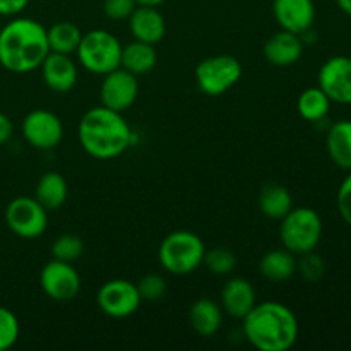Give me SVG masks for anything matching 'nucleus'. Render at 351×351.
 <instances>
[{"label": "nucleus", "mask_w": 351, "mask_h": 351, "mask_svg": "<svg viewBox=\"0 0 351 351\" xmlns=\"http://www.w3.org/2000/svg\"><path fill=\"white\" fill-rule=\"evenodd\" d=\"M47 40L50 51L71 55L77 51L79 43L82 40V31L79 29L77 24L60 21V23H55L53 26L48 27Z\"/></svg>", "instance_id": "obj_25"}, {"label": "nucleus", "mask_w": 351, "mask_h": 351, "mask_svg": "<svg viewBox=\"0 0 351 351\" xmlns=\"http://www.w3.org/2000/svg\"><path fill=\"white\" fill-rule=\"evenodd\" d=\"M242 321L247 341L259 351H288L300 332L297 315L280 302L256 304Z\"/></svg>", "instance_id": "obj_2"}, {"label": "nucleus", "mask_w": 351, "mask_h": 351, "mask_svg": "<svg viewBox=\"0 0 351 351\" xmlns=\"http://www.w3.org/2000/svg\"><path fill=\"white\" fill-rule=\"evenodd\" d=\"M336 3L341 9V12H345L346 16L351 17V0H336Z\"/></svg>", "instance_id": "obj_36"}, {"label": "nucleus", "mask_w": 351, "mask_h": 351, "mask_svg": "<svg viewBox=\"0 0 351 351\" xmlns=\"http://www.w3.org/2000/svg\"><path fill=\"white\" fill-rule=\"evenodd\" d=\"M223 322V311L211 298H199L189 311V324L202 338L215 336Z\"/></svg>", "instance_id": "obj_19"}, {"label": "nucleus", "mask_w": 351, "mask_h": 351, "mask_svg": "<svg viewBox=\"0 0 351 351\" xmlns=\"http://www.w3.org/2000/svg\"><path fill=\"white\" fill-rule=\"evenodd\" d=\"M137 95H139L137 75L130 74L125 69L119 67L103 75L101 86H99V99L106 108L120 113L125 112L136 103Z\"/></svg>", "instance_id": "obj_12"}, {"label": "nucleus", "mask_w": 351, "mask_h": 351, "mask_svg": "<svg viewBox=\"0 0 351 351\" xmlns=\"http://www.w3.org/2000/svg\"><path fill=\"white\" fill-rule=\"evenodd\" d=\"M332 101L328 98V95L319 86H314L302 91V95L298 96L297 110L302 119L307 122H321L328 117Z\"/></svg>", "instance_id": "obj_26"}, {"label": "nucleus", "mask_w": 351, "mask_h": 351, "mask_svg": "<svg viewBox=\"0 0 351 351\" xmlns=\"http://www.w3.org/2000/svg\"><path fill=\"white\" fill-rule=\"evenodd\" d=\"M257 304L252 283L243 278H232L221 290V307L230 317L242 321Z\"/></svg>", "instance_id": "obj_18"}, {"label": "nucleus", "mask_w": 351, "mask_h": 351, "mask_svg": "<svg viewBox=\"0 0 351 351\" xmlns=\"http://www.w3.org/2000/svg\"><path fill=\"white\" fill-rule=\"evenodd\" d=\"M326 147L336 167L351 170V120H338L332 123L326 137Z\"/></svg>", "instance_id": "obj_20"}, {"label": "nucleus", "mask_w": 351, "mask_h": 351, "mask_svg": "<svg viewBox=\"0 0 351 351\" xmlns=\"http://www.w3.org/2000/svg\"><path fill=\"white\" fill-rule=\"evenodd\" d=\"M259 209L266 218L283 219L293 208L290 191L281 184H266L259 192Z\"/></svg>", "instance_id": "obj_24"}, {"label": "nucleus", "mask_w": 351, "mask_h": 351, "mask_svg": "<svg viewBox=\"0 0 351 351\" xmlns=\"http://www.w3.org/2000/svg\"><path fill=\"white\" fill-rule=\"evenodd\" d=\"M317 82L332 103L351 105V57L336 55L328 58L319 69Z\"/></svg>", "instance_id": "obj_13"}, {"label": "nucleus", "mask_w": 351, "mask_h": 351, "mask_svg": "<svg viewBox=\"0 0 351 351\" xmlns=\"http://www.w3.org/2000/svg\"><path fill=\"white\" fill-rule=\"evenodd\" d=\"M158 62V53L154 45L144 43V41L134 40L129 45L122 47V58L120 67L129 71L134 75L147 74L154 69Z\"/></svg>", "instance_id": "obj_23"}, {"label": "nucleus", "mask_w": 351, "mask_h": 351, "mask_svg": "<svg viewBox=\"0 0 351 351\" xmlns=\"http://www.w3.org/2000/svg\"><path fill=\"white\" fill-rule=\"evenodd\" d=\"M84 252V242L81 237L74 235V233H64V235L57 237L51 245V256L53 259L64 261V263H74Z\"/></svg>", "instance_id": "obj_27"}, {"label": "nucleus", "mask_w": 351, "mask_h": 351, "mask_svg": "<svg viewBox=\"0 0 351 351\" xmlns=\"http://www.w3.org/2000/svg\"><path fill=\"white\" fill-rule=\"evenodd\" d=\"M79 64L93 74L105 75L120 67L122 58V45L119 38L113 36L110 31L93 29L82 34V40L77 47Z\"/></svg>", "instance_id": "obj_6"}, {"label": "nucleus", "mask_w": 351, "mask_h": 351, "mask_svg": "<svg viewBox=\"0 0 351 351\" xmlns=\"http://www.w3.org/2000/svg\"><path fill=\"white\" fill-rule=\"evenodd\" d=\"M12 132H14L12 122H10V119L5 115V113L0 112V146L5 144L7 141L10 139Z\"/></svg>", "instance_id": "obj_35"}, {"label": "nucleus", "mask_w": 351, "mask_h": 351, "mask_svg": "<svg viewBox=\"0 0 351 351\" xmlns=\"http://www.w3.org/2000/svg\"><path fill=\"white\" fill-rule=\"evenodd\" d=\"M242 77V64L233 55H215L201 60L195 67L199 91L208 96H221Z\"/></svg>", "instance_id": "obj_7"}, {"label": "nucleus", "mask_w": 351, "mask_h": 351, "mask_svg": "<svg viewBox=\"0 0 351 351\" xmlns=\"http://www.w3.org/2000/svg\"><path fill=\"white\" fill-rule=\"evenodd\" d=\"M202 264H206V267H208L213 274L226 276V274H230L233 269H235L237 257L230 249H225V247H216V249L206 250L204 263Z\"/></svg>", "instance_id": "obj_28"}, {"label": "nucleus", "mask_w": 351, "mask_h": 351, "mask_svg": "<svg viewBox=\"0 0 351 351\" xmlns=\"http://www.w3.org/2000/svg\"><path fill=\"white\" fill-rule=\"evenodd\" d=\"M280 239L283 249L295 256L315 250L322 239V219L319 213L312 208H291L281 219Z\"/></svg>", "instance_id": "obj_5"}, {"label": "nucleus", "mask_w": 351, "mask_h": 351, "mask_svg": "<svg viewBox=\"0 0 351 351\" xmlns=\"http://www.w3.org/2000/svg\"><path fill=\"white\" fill-rule=\"evenodd\" d=\"M136 0H105L103 10L112 21H125L136 10Z\"/></svg>", "instance_id": "obj_32"}, {"label": "nucleus", "mask_w": 351, "mask_h": 351, "mask_svg": "<svg viewBox=\"0 0 351 351\" xmlns=\"http://www.w3.org/2000/svg\"><path fill=\"white\" fill-rule=\"evenodd\" d=\"M40 285L50 300L71 302L81 291V276L72 263L51 259L41 269Z\"/></svg>", "instance_id": "obj_10"}, {"label": "nucleus", "mask_w": 351, "mask_h": 351, "mask_svg": "<svg viewBox=\"0 0 351 351\" xmlns=\"http://www.w3.org/2000/svg\"><path fill=\"white\" fill-rule=\"evenodd\" d=\"M82 149L96 160H113L132 143V130L122 113L99 105L82 115L77 127Z\"/></svg>", "instance_id": "obj_3"}, {"label": "nucleus", "mask_w": 351, "mask_h": 351, "mask_svg": "<svg viewBox=\"0 0 351 351\" xmlns=\"http://www.w3.org/2000/svg\"><path fill=\"white\" fill-rule=\"evenodd\" d=\"M40 69L45 84L53 93H69L77 82V65L74 64L71 55L50 51Z\"/></svg>", "instance_id": "obj_15"}, {"label": "nucleus", "mask_w": 351, "mask_h": 351, "mask_svg": "<svg viewBox=\"0 0 351 351\" xmlns=\"http://www.w3.org/2000/svg\"><path fill=\"white\" fill-rule=\"evenodd\" d=\"M137 290H139V295L143 300L158 302L167 293V281L160 274H146L137 283Z\"/></svg>", "instance_id": "obj_31"}, {"label": "nucleus", "mask_w": 351, "mask_h": 351, "mask_svg": "<svg viewBox=\"0 0 351 351\" xmlns=\"http://www.w3.org/2000/svg\"><path fill=\"white\" fill-rule=\"evenodd\" d=\"M264 58L274 67H291L304 53V40L300 34L290 31H278L264 45Z\"/></svg>", "instance_id": "obj_16"}, {"label": "nucleus", "mask_w": 351, "mask_h": 351, "mask_svg": "<svg viewBox=\"0 0 351 351\" xmlns=\"http://www.w3.org/2000/svg\"><path fill=\"white\" fill-rule=\"evenodd\" d=\"M19 321L10 308L0 307V351L12 348L19 339Z\"/></svg>", "instance_id": "obj_30"}, {"label": "nucleus", "mask_w": 351, "mask_h": 351, "mask_svg": "<svg viewBox=\"0 0 351 351\" xmlns=\"http://www.w3.org/2000/svg\"><path fill=\"white\" fill-rule=\"evenodd\" d=\"M336 206H338V213L343 221L351 226V170L339 185L338 195H336Z\"/></svg>", "instance_id": "obj_33"}, {"label": "nucleus", "mask_w": 351, "mask_h": 351, "mask_svg": "<svg viewBox=\"0 0 351 351\" xmlns=\"http://www.w3.org/2000/svg\"><path fill=\"white\" fill-rule=\"evenodd\" d=\"M129 29L134 40L144 41V43L156 45L160 43L167 33V23L165 17L156 7L139 5L136 7L129 17Z\"/></svg>", "instance_id": "obj_17"}, {"label": "nucleus", "mask_w": 351, "mask_h": 351, "mask_svg": "<svg viewBox=\"0 0 351 351\" xmlns=\"http://www.w3.org/2000/svg\"><path fill=\"white\" fill-rule=\"evenodd\" d=\"M5 223L10 232L21 239H38L48 226L47 209L34 197L21 195L7 204Z\"/></svg>", "instance_id": "obj_8"}, {"label": "nucleus", "mask_w": 351, "mask_h": 351, "mask_svg": "<svg viewBox=\"0 0 351 351\" xmlns=\"http://www.w3.org/2000/svg\"><path fill=\"white\" fill-rule=\"evenodd\" d=\"M23 137L34 149L48 151L60 144L64 137L62 120L50 110H33L23 120Z\"/></svg>", "instance_id": "obj_11"}, {"label": "nucleus", "mask_w": 351, "mask_h": 351, "mask_svg": "<svg viewBox=\"0 0 351 351\" xmlns=\"http://www.w3.org/2000/svg\"><path fill=\"white\" fill-rule=\"evenodd\" d=\"M50 53L47 27L29 17H17L0 29V65L14 74L41 67Z\"/></svg>", "instance_id": "obj_1"}, {"label": "nucleus", "mask_w": 351, "mask_h": 351, "mask_svg": "<svg viewBox=\"0 0 351 351\" xmlns=\"http://www.w3.org/2000/svg\"><path fill=\"white\" fill-rule=\"evenodd\" d=\"M206 245L202 239L187 230H177L161 242L158 259L167 273L175 276L191 274L204 263Z\"/></svg>", "instance_id": "obj_4"}, {"label": "nucleus", "mask_w": 351, "mask_h": 351, "mask_svg": "<svg viewBox=\"0 0 351 351\" xmlns=\"http://www.w3.org/2000/svg\"><path fill=\"white\" fill-rule=\"evenodd\" d=\"M99 311L112 319H125L136 314L141 298L137 285L129 280H110L101 285L96 295Z\"/></svg>", "instance_id": "obj_9"}, {"label": "nucleus", "mask_w": 351, "mask_h": 351, "mask_svg": "<svg viewBox=\"0 0 351 351\" xmlns=\"http://www.w3.org/2000/svg\"><path fill=\"white\" fill-rule=\"evenodd\" d=\"M297 273L304 278L307 283H317L326 274V263L321 256L315 254V250L307 254H302L297 259Z\"/></svg>", "instance_id": "obj_29"}, {"label": "nucleus", "mask_w": 351, "mask_h": 351, "mask_svg": "<svg viewBox=\"0 0 351 351\" xmlns=\"http://www.w3.org/2000/svg\"><path fill=\"white\" fill-rule=\"evenodd\" d=\"M273 14L281 29L302 36L314 26V0H274Z\"/></svg>", "instance_id": "obj_14"}, {"label": "nucleus", "mask_w": 351, "mask_h": 351, "mask_svg": "<svg viewBox=\"0 0 351 351\" xmlns=\"http://www.w3.org/2000/svg\"><path fill=\"white\" fill-rule=\"evenodd\" d=\"M165 0H136L137 5H146V7H158Z\"/></svg>", "instance_id": "obj_37"}, {"label": "nucleus", "mask_w": 351, "mask_h": 351, "mask_svg": "<svg viewBox=\"0 0 351 351\" xmlns=\"http://www.w3.org/2000/svg\"><path fill=\"white\" fill-rule=\"evenodd\" d=\"M263 278L273 283H285L297 273V256L287 249L269 250L259 261Z\"/></svg>", "instance_id": "obj_21"}, {"label": "nucleus", "mask_w": 351, "mask_h": 351, "mask_svg": "<svg viewBox=\"0 0 351 351\" xmlns=\"http://www.w3.org/2000/svg\"><path fill=\"white\" fill-rule=\"evenodd\" d=\"M29 0H0V16H17L26 9Z\"/></svg>", "instance_id": "obj_34"}, {"label": "nucleus", "mask_w": 351, "mask_h": 351, "mask_svg": "<svg viewBox=\"0 0 351 351\" xmlns=\"http://www.w3.org/2000/svg\"><path fill=\"white\" fill-rule=\"evenodd\" d=\"M69 185L67 180L58 171H47L41 175L34 189V199L43 206L47 211L62 208L67 201Z\"/></svg>", "instance_id": "obj_22"}]
</instances>
